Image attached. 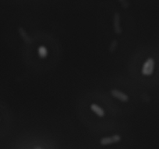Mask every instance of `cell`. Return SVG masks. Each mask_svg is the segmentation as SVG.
Instances as JSON below:
<instances>
[{
    "mask_svg": "<svg viewBox=\"0 0 159 149\" xmlns=\"http://www.w3.org/2000/svg\"><path fill=\"white\" fill-rule=\"evenodd\" d=\"M154 64H155V62H154L153 58H148L144 63V64H143V67H142L141 72L143 75H144V76H151L153 73L154 69Z\"/></svg>",
    "mask_w": 159,
    "mask_h": 149,
    "instance_id": "6da1fadb",
    "label": "cell"
},
{
    "mask_svg": "<svg viewBox=\"0 0 159 149\" xmlns=\"http://www.w3.org/2000/svg\"><path fill=\"white\" fill-rule=\"evenodd\" d=\"M121 141V137L118 134H115V135L111 136V137H106V138H102L100 140V144L101 145H109L112 144L118 143Z\"/></svg>",
    "mask_w": 159,
    "mask_h": 149,
    "instance_id": "7a4b0ae2",
    "label": "cell"
},
{
    "mask_svg": "<svg viewBox=\"0 0 159 149\" xmlns=\"http://www.w3.org/2000/svg\"><path fill=\"white\" fill-rule=\"evenodd\" d=\"M113 30L116 34H121L122 27H121L120 15L118 13H116L113 16Z\"/></svg>",
    "mask_w": 159,
    "mask_h": 149,
    "instance_id": "3957f363",
    "label": "cell"
},
{
    "mask_svg": "<svg viewBox=\"0 0 159 149\" xmlns=\"http://www.w3.org/2000/svg\"><path fill=\"white\" fill-rule=\"evenodd\" d=\"M111 95L116 99L122 101V102H124V103L128 102L129 100L128 95H126V93H122V92L119 91L118 89H112L111 90Z\"/></svg>",
    "mask_w": 159,
    "mask_h": 149,
    "instance_id": "277c9868",
    "label": "cell"
},
{
    "mask_svg": "<svg viewBox=\"0 0 159 149\" xmlns=\"http://www.w3.org/2000/svg\"><path fill=\"white\" fill-rule=\"evenodd\" d=\"M18 32H19V34L20 36L23 41L26 43V44H31L32 43V39L30 37L29 34L27 33V31L23 29V27H20L18 28Z\"/></svg>",
    "mask_w": 159,
    "mask_h": 149,
    "instance_id": "5b68a950",
    "label": "cell"
},
{
    "mask_svg": "<svg viewBox=\"0 0 159 149\" xmlns=\"http://www.w3.org/2000/svg\"><path fill=\"white\" fill-rule=\"evenodd\" d=\"M91 110L95 114L98 116L99 117H103V116H105V110L101 108L100 106L98 105L95 104V103H93V104L91 105V107H90Z\"/></svg>",
    "mask_w": 159,
    "mask_h": 149,
    "instance_id": "8992f818",
    "label": "cell"
},
{
    "mask_svg": "<svg viewBox=\"0 0 159 149\" xmlns=\"http://www.w3.org/2000/svg\"><path fill=\"white\" fill-rule=\"evenodd\" d=\"M38 54L41 58H46L48 56V50L45 46H40L38 48Z\"/></svg>",
    "mask_w": 159,
    "mask_h": 149,
    "instance_id": "52a82bcc",
    "label": "cell"
},
{
    "mask_svg": "<svg viewBox=\"0 0 159 149\" xmlns=\"http://www.w3.org/2000/svg\"><path fill=\"white\" fill-rule=\"evenodd\" d=\"M117 46H118V41L116 40H113L112 42H111L110 45H109V50L110 53H113L115 50H116Z\"/></svg>",
    "mask_w": 159,
    "mask_h": 149,
    "instance_id": "ba28073f",
    "label": "cell"
},
{
    "mask_svg": "<svg viewBox=\"0 0 159 149\" xmlns=\"http://www.w3.org/2000/svg\"><path fill=\"white\" fill-rule=\"evenodd\" d=\"M118 1H119V2L121 3V6L124 8V9H127V8H128L129 5H130L128 0H118Z\"/></svg>",
    "mask_w": 159,
    "mask_h": 149,
    "instance_id": "9c48e42d",
    "label": "cell"
},
{
    "mask_svg": "<svg viewBox=\"0 0 159 149\" xmlns=\"http://www.w3.org/2000/svg\"><path fill=\"white\" fill-rule=\"evenodd\" d=\"M34 149H43L42 148H41V147H37V148H35Z\"/></svg>",
    "mask_w": 159,
    "mask_h": 149,
    "instance_id": "30bf717a",
    "label": "cell"
}]
</instances>
